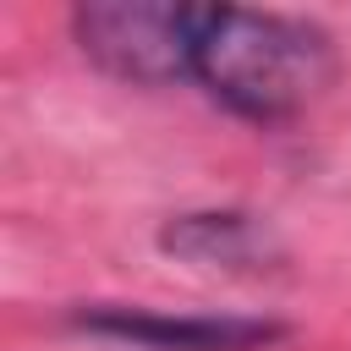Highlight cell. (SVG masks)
<instances>
[{"mask_svg": "<svg viewBox=\"0 0 351 351\" xmlns=\"http://www.w3.org/2000/svg\"><path fill=\"white\" fill-rule=\"evenodd\" d=\"M192 82L219 110L258 126H280L335 82V38L324 22L291 11L197 5Z\"/></svg>", "mask_w": 351, "mask_h": 351, "instance_id": "cell-1", "label": "cell"}, {"mask_svg": "<svg viewBox=\"0 0 351 351\" xmlns=\"http://www.w3.org/2000/svg\"><path fill=\"white\" fill-rule=\"evenodd\" d=\"M192 16L181 0H82L71 11L77 49L115 82H192Z\"/></svg>", "mask_w": 351, "mask_h": 351, "instance_id": "cell-2", "label": "cell"}, {"mask_svg": "<svg viewBox=\"0 0 351 351\" xmlns=\"http://www.w3.org/2000/svg\"><path fill=\"white\" fill-rule=\"evenodd\" d=\"M77 329L88 335H110V340H132L148 351H263L274 340H285V324L274 318H170V313H148V307H82L71 313Z\"/></svg>", "mask_w": 351, "mask_h": 351, "instance_id": "cell-3", "label": "cell"}, {"mask_svg": "<svg viewBox=\"0 0 351 351\" xmlns=\"http://www.w3.org/2000/svg\"><path fill=\"white\" fill-rule=\"evenodd\" d=\"M159 247L170 258L203 263V269H225V274H263L280 263V241L274 230L247 214V208H197V214H176L159 230Z\"/></svg>", "mask_w": 351, "mask_h": 351, "instance_id": "cell-4", "label": "cell"}]
</instances>
